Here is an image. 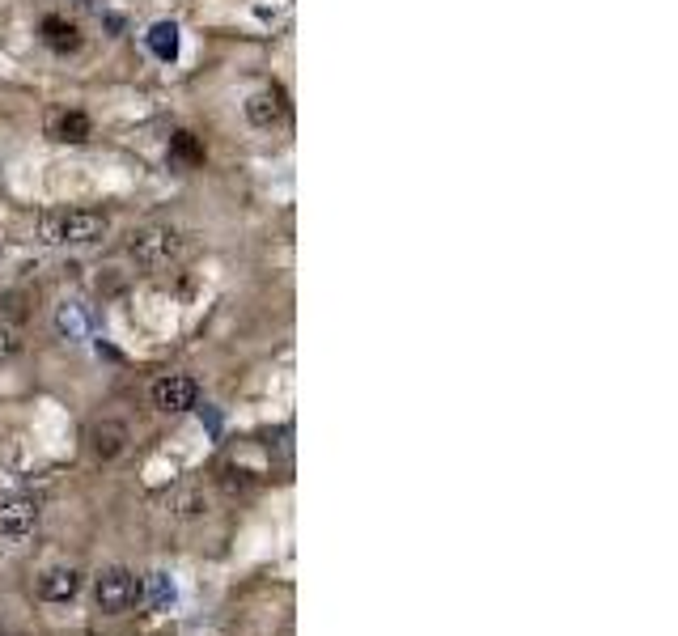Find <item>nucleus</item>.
I'll return each mask as SVG.
<instances>
[{
  "mask_svg": "<svg viewBox=\"0 0 678 636\" xmlns=\"http://www.w3.org/2000/svg\"><path fill=\"white\" fill-rule=\"evenodd\" d=\"M17 352H22V335H17V327L0 323V361H13Z\"/></svg>",
  "mask_w": 678,
  "mask_h": 636,
  "instance_id": "nucleus-16",
  "label": "nucleus"
},
{
  "mask_svg": "<svg viewBox=\"0 0 678 636\" xmlns=\"http://www.w3.org/2000/svg\"><path fill=\"white\" fill-rule=\"evenodd\" d=\"M178 255H183V234L174 225H149L128 238V259L136 268H162Z\"/></svg>",
  "mask_w": 678,
  "mask_h": 636,
  "instance_id": "nucleus-3",
  "label": "nucleus"
},
{
  "mask_svg": "<svg viewBox=\"0 0 678 636\" xmlns=\"http://www.w3.org/2000/svg\"><path fill=\"white\" fill-rule=\"evenodd\" d=\"M43 43L56 51V56H73V51H81V43H85V34H81V26L77 22H68V17H43Z\"/></svg>",
  "mask_w": 678,
  "mask_h": 636,
  "instance_id": "nucleus-8",
  "label": "nucleus"
},
{
  "mask_svg": "<svg viewBox=\"0 0 678 636\" xmlns=\"http://www.w3.org/2000/svg\"><path fill=\"white\" fill-rule=\"evenodd\" d=\"M47 132H51V140H60V145H85V140L94 136L85 111H60L56 119H51Z\"/></svg>",
  "mask_w": 678,
  "mask_h": 636,
  "instance_id": "nucleus-10",
  "label": "nucleus"
},
{
  "mask_svg": "<svg viewBox=\"0 0 678 636\" xmlns=\"http://www.w3.org/2000/svg\"><path fill=\"white\" fill-rule=\"evenodd\" d=\"M140 590H145V603L153 611H170L174 607V598H178V586H174V577L170 573H149V577H140Z\"/></svg>",
  "mask_w": 678,
  "mask_h": 636,
  "instance_id": "nucleus-11",
  "label": "nucleus"
},
{
  "mask_svg": "<svg viewBox=\"0 0 678 636\" xmlns=\"http://www.w3.org/2000/svg\"><path fill=\"white\" fill-rule=\"evenodd\" d=\"M284 115H289V102H284L280 90H259L246 98V119H251L255 128H276Z\"/></svg>",
  "mask_w": 678,
  "mask_h": 636,
  "instance_id": "nucleus-9",
  "label": "nucleus"
},
{
  "mask_svg": "<svg viewBox=\"0 0 678 636\" xmlns=\"http://www.w3.org/2000/svg\"><path fill=\"white\" fill-rule=\"evenodd\" d=\"M94 603L102 615H123L132 611L136 603H145V590H140V577L132 569H123V564H111V569H102L94 577Z\"/></svg>",
  "mask_w": 678,
  "mask_h": 636,
  "instance_id": "nucleus-2",
  "label": "nucleus"
},
{
  "mask_svg": "<svg viewBox=\"0 0 678 636\" xmlns=\"http://www.w3.org/2000/svg\"><path fill=\"white\" fill-rule=\"evenodd\" d=\"M81 586H85L81 569H73V564H51V569H43L39 581H34V594H39L43 603L60 607V603H73V598L81 594Z\"/></svg>",
  "mask_w": 678,
  "mask_h": 636,
  "instance_id": "nucleus-6",
  "label": "nucleus"
},
{
  "mask_svg": "<svg viewBox=\"0 0 678 636\" xmlns=\"http://www.w3.org/2000/svg\"><path fill=\"white\" fill-rule=\"evenodd\" d=\"M39 497H30V492H9V497H0V535L5 539H26L34 526H39Z\"/></svg>",
  "mask_w": 678,
  "mask_h": 636,
  "instance_id": "nucleus-5",
  "label": "nucleus"
},
{
  "mask_svg": "<svg viewBox=\"0 0 678 636\" xmlns=\"http://www.w3.org/2000/svg\"><path fill=\"white\" fill-rule=\"evenodd\" d=\"M145 47H149L162 64H174V60H178V26H174V22H153L149 34H145Z\"/></svg>",
  "mask_w": 678,
  "mask_h": 636,
  "instance_id": "nucleus-12",
  "label": "nucleus"
},
{
  "mask_svg": "<svg viewBox=\"0 0 678 636\" xmlns=\"http://www.w3.org/2000/svg\"><path fill=\"white\" fill-rule=\"evenodd\" d=\"M153 408L166 416H183L191 408H200V382L187 374H162L153 382Z\"/></svg>",
  "mask_w": 678,
  "mask_h": 636,
  "instance_id": "nucleus-4",
  "label": "nucleus"
},
{
  "mask_svg": "<svg viewBox=\"0 0 678 636\" xmlns=\"http://www.w3.org/2000/svg\"><path fill=\"white\" fill-rule=\"evenodd\" d=\"M89 450H94L98 463H115V458L128 454V429H123L119 420L89 424Z\"/></svg>",
  "mask_w": 678,
  "mask_h": 636,
  "instance_id": "nucleus-7",
  "label": "nucleus"
},
{
  "mask_svg": "<svg viewBox=\"0 0 678 636\" xmlns=\"http://www.w3.org/2000/svg\"><path fill=\"white\" fill-rule=\"evenodd\" d=\"M56 331L64 335V340H85L89 335V314L81 302H60L56 310Z\"/></svg>",
  "mask_w": 678,
  "mask_h": 636,
  "instance_id": "nucleus-13",
  "label": "nucleus"
},
{
  "mask_svg": "<svg viewBox=\"0 0 678 636\" xmlns=\"http://www.w3.org/2000/svg\"><path fill=\"white\" fill-rule=\"evenodd\" d=\"M174 509H178V518H204L208 514V497H204V488H191V492H183V497L174 501Z\"/></svg>",
  "mask_w": 678,
  "mask_h": 636,
  "instance_id": "nucleus-15",
  "label": "nucleus"
},
{
  "mask_svg": "<svg viewBox=\"0 0 678 636\" xmlns=\"http://www.w3.org/2000/svg\"><path fill=\"white\" fill-rule=\"evenodd\" d=\"M170 162L178 166H204V145L195 132H174L170 136Z\"/></svg>",
  "mask_w": 678,
  "mask_h": 636,
  "instance_id": "nucleus-14",
  "label": "nucleus"
},
{
  "mask_svg": "<svg viewBox=\"0 0 678 636\" xmlns=\"http://www.w3.org/2000/svg\"><path fill=\"white\" fill-rule=\"evenodd\" d=\"M111 234V217L98 208H73V212H56V217L39 221V242L43 246H94Z\"/></svg>",
  "mask_w": 678,
  "mask_h": 636,
  "instance_id": "nucleus-1",
  "label": "nucleus"
}]
</instances>
